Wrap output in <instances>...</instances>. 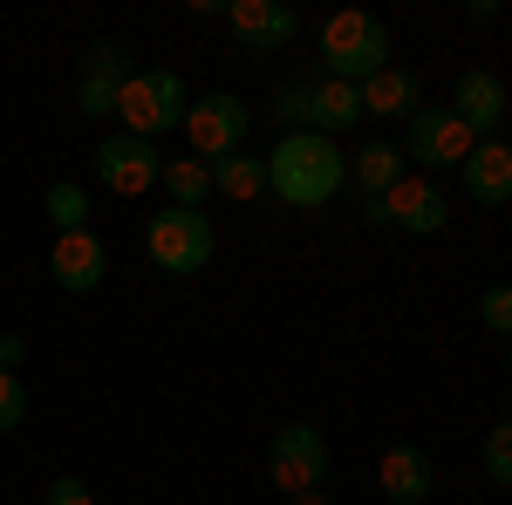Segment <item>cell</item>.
Listing matches in <instances>:
<instances>
[{
  "label": "cell",
  "mask_w": 512,
  "mask_h": 505,
  "mask_svg": "<svg viewBox=\"0 0 512 505\" xmlns=\"http://www.w3.org/2000/svg\"><path fill=\"white\" fill-rule=\"evenodd\" d=\"M294 505H335L328 492H294Z\"/></svg>",
  "instance_id": "obj_28"
},
{
  "label": "cell",
  "mask_w": 512,
  "mask_h": 505,
  "mask_svg": "<svg viewBox=\"0 0 512 505\" xmlns=\"http://www.w3.org/2000/svg\"><path fill=\"white\" fill-rule=\"evenodd\" d=\"M376 485H383V499L390 505H424L437 492V465L424 444H390L383 458H376Z\"/></svg>",
  "instance_id": "obj_12"
},
{
  "label": "cell",
  "mask_w": 512,
  "mask_h": 505,
  "mask_svg": "<svg viewBox=\"0 0 512 505\" xmlns=\"http://www.w3.org/2000/svg\"><path fill=\"white\" fill-rule=\"evenodd\" d=\"M424 110V82L410 76V69H376V76L362 82V117H417Z\"/></svg>",
  "instance_id": "obj_16"
},
{
  "label": "cell",
  "mask_w": 512,
  "mask_h": 505,
  "mask_svg": "<svg viewBox=\"0 0 512 505\" xmlns=\"http://www.w3.org/2000/svg\"><path fill=\"white\" fill-rule=\"evenodd\" d=\"M458 171H465V192L478 205H506L512 198V144H499V137H478Z\"/></svg>",
  "instance_id": "obj_14"
},
{
  "label": "cell",
  "mask_w": 512,
  "mask_h": 505,
  "mask_svg": "<svg viewBox=\"0 0 512 505\" xmlns=\"http://www.w3.org/2000/svg\"><path fill=\"white\" fill-rule=\"evenodd\" d=\"M274 117L287 123V137H294V130H308V82H287V89H274Z\"/></svg>",
  "instance_id": "obj_24"
},
{
  "label": "cell",
  "mask_w": 512,
  "mask_h": 505,
  "mask_svg": "<svg viewBox=\"0 0 512 505\" xmlns=\"http://www.w3.org/2000/svg\"><path fill=\"white\" fill-rule=\"evenodd\" d=\"M144 253H151L164 273H205V267H212V253H219V233H212L205 212L171 205V212H158V219L144 226Z\"/></svg>",
  "instance_id": "obj_5"
},
{
  "label": "cell",
  "mask_w": 512,
  "mask_h": 505,
  "mask_svg": "<svg viewBox=\"0 0 512 505\" xmlns=\"http://www.w3.org/2000/svg\"><path fill=\"white\" fill-rule=\"evenodd\" d=\"M321 69H328V82H355L362 89L376 69H390V28L376 14H362V7L328 14L321 21Z\"/></svg>",
  "instance_id": "obj_2"
},
{
  "label": "cell",
  "mask_w": 512,
  "mask_h": 505,
  "mask_svg": "<svg viewBox=\"0 0 512 505\" xmlns=\"http://www.w3.org/2000/svg\"><path fill=\"white\" fill-rule=\"evenodd\" d=\"M130 76H137V69H130V55H123L117 41H103V48L82 55V82H89V89H110V96H117Z\"/></svg>",
  "instance_id": "obj_20"
},
{
  "label": "cell",
  "mask_w": 512,
  "mask_h": 505,
  "mask_svg": "<svg viewBox=\"0 0 512 505\" xmlns=\"http://www.w3.org/2000/svg\"><path fill=\"white\" fill-rule=\"evenodd\" d=\"M158 178H164L158 144H144V137H130V130H117V137L96 144V185H103L110 198H144Z\"/></svg>",
  "instance_id": "obj_8"
},
{
  "label": "cell",
  "mask_w": 512,
  "mask_h": 505,
  "mask_svg": "<svg viewBox=\"0 0 512 505\" xmlns=\"http://www.w3.org/2000/svg\"><path fill=\"white\" fill-rule=\"evenodd\" d=\"M478 321L512 342V287H485V294H478Z\"/></svg>",
  "instance_id": "obj_23"
},
{
  "label": "cell",
  "mask_w": 512,
  "mask_h": 505,
  "mask_svg": "<svg viewBox=\"0 0 512 505\" xmlns=\"http://www.w3.org/2000/svg\"><path fill=\"white\" fill-rule=\"evenodd\" d=\"M506 369H512V342H506Z\"/></svg>",
  "instance_id": "obj_29"
},
{
  "label": "cell",
  "mask_w": 512,
  "mask_h": 505,
  "mask_svg": "<svg viewBox=\"0 0 512 505\" xmlns=\"http://www.w3.org/2000/svg\"><path fill=\"white\" fill-rule=\"evenodd\" d=\"M212 192H226V198H239V205H253V198L267 192V157H253V151L219 157V164H212Z\"/></svg>",
  "instance_id": "obj_18"
},
{
  "label": "cell",
  "mask_w": 512,
  "mask_h": 505,
  "mask_svg": "<svg viewBox=\"0 0 512 505\" xmlns=\"http://www.w3.org/2000/svg\"><path fill=\"white\" fill-rule=\"evenodd\" d=\"M246 123H253V110H246L239 96H226V89L198 96L192 110H185V137H192V157H198V164H219V157L246 151Z\"/></svg>",
  "instance_id": "obj_7"
},
{
  "label": "cell",
  "mask_w": 512,
  "mask_h": 505,
  "mask_svg": "<svg viewBox=\"0 0 512 505\" xmlns=\"http://www.w3.org/2000/svg\"><path fill=\"white\" fill-rule=\"evenodd\" d=\"M267 192L280 205H294V212H315V205L349 192V157L335 151L328 137H315V130H294L267 157Z\"/></svg>",
  "instance_id": "obj_1"
},
{
  "label": "cell",
  "mask_w": 512,
  "mask_h": 505,
  "mask_svg": "<svg viewBox=\"0 0 512 505\" xmlns=\"http://www.w3.org/2000/svg\"><path fill=\"white\" fill-rule=\"evenodd\" d=\"M21 417H28V383L0 369V437H7V430L21 424Z\"/></svg>",
  "instance_id": "obj_25"
},
{
  "label": "cell",
  "mask_w": 512,
  "mask_h": 505,
  "mask_svg": "<svg viewBox=\"0 0 512 505\" xmlns=\"http://www.w3.org/2000/svg\"><path fill=\"white\" fill-rule=\"evenodd\" d=\"M451 110L465 117L472 137H499V123H506V82L492 76V69H465L458 89H451Z\"/></svg>",
  "instance_id": "obj_13"
},
{
  "label": "cell",
  "mask_w": 512,
  "mask_h": 505,
  "mask_svg": "<svg viewBox=\"0 0 512 505\" xmlns=\"http://www.w3.org/2000/svg\"><path fill=\"white\" fill-rule=\"evenodd\" d=\"M41 505H96V492H89L82 478H69V471H62V478H55V485L41 492Z\"/></svg>",
  "instance_id": "obj_26"
},
{
  "label": "cell",
  "mask_w": 512,
  "mask_h": 505,
  "mask_svg": "<svg viewBox=\"0 0 512 505\" xmlns=\"http://www.w3.org/2000/svg\"><path fill=\"white\" fill-rule=\"evenodd\" d=\"M164 192H171V205H185V212H198L205 198H212V164H198V157H164Z\"/></svg>",
  "instance_id": "obj_19"
},
{
  "label": "cell",
  "mask_w": 512,
  "mask_h": 505,
  "mask_svg": "<svg viewBox=\"0 0 512 505\" xmlns=\"http://www.w3.org/2000/svg\"><path fill=\"white\" fill-rule=\"evenodd\" d=\"M48 219H55V233H82L89 226V192L69 185V178H55L48 185Z\"/></svg>",
  "instance_id": "obj_21"
},
{
  "label": "cell",
  "mask_w": 512,
  "mask_h": 505,
  "mask_svg": "<svg viewBox=\"0 0 512 505\" xmlns=\"http://www.w3.org/2000/svg\"><path fill=\"white\" fill-rule=\"evenodd\" d=\"M185 110H192V96H185L178 69H137V76L117 89L123 130H130V137H144V144H158L164 130H185Z\"/></svg>",
  "instance_id": "obj_3"
},
{
  "label": "cell",
  "mask_w": 512,
  "mask_h": 505,
  "mask_svg": "<svg viewBox=\"0 0 512 505\" xmlns=\"http://www.w3.org/2000/svg\"><path fill=\"white\" fill-rule=\"evenodd\" d=\"M362 219H369V226H396V233L431 239V233H444V226H451V198H444V185H437V178L410 171V178H396L383 198H362Z\"/></svg>",
  "instance_id": "obj_4"
},
{
  "label": "cell",
  "mask_w": 512,
  "mask_h": 505,
  "mask_svg": "<svg viewBox=\"0 0 512 505\" xmlns=\"http://www.w3.org/2000/svg\"><path fill=\"white\" fill-rule=\"evenodd\" d=\"M472 130L458 110H417L410 130H403V164H424V178H437L444 164H465L472 157Z\"/></svg>",
  "instance_id": "obj_9"
},
{
  "label": "cell",
  "mask_w": 512,
  "mask_h": 505,
  "mask_svg": "<svg viewBox=\"0 0 512 505\" xmlns=\"http://www.w3.org/2000/svg\"><path fill=\"white\" fill-rule=\"evenodd\" d=\"M355 123H362V89H355V82H328V76L308 82V130H315V137L335 144Z\"/></svg>",
  "instance_id": "obj_15"
},
{
  "label": "cell",
  "mask_w": 512,
  "mask_h": 505,
  "mask_svg": "<svg viewBox=\"0 0 512 505\" xmlns=\"http://www.w3.org/2000/svg\"><path fill=\"white\" fill-rule=\"evenodd\" d=\"M478 465H485V478H492V485H512V424H492V430H485Z\"/></svg>",
  "instance_id": "obj_22"
},
{
  "label": "cell",
  "mask_w": 512,
  "mask_h": 505,
  "mask_svg": "<svg viewBox=\"0 0 512 505\" xmlns=\"http://www.w3.org/2000/svg\"><path fill=\"white\" fill-rule=\"evenodd\" d=\"M267 471L274 485L294 499V492H321L328 485V437L315 424H280L274 444H267Z\"/></svg>",
  "instance_id": "obj_6"
},
{
  "label": "cell",
  "mask_w": 512,
  "mask_h": 505,
  "mask_svg": "<svg viewBox=\"0 0 512 505\" xmlns=\"http://www.w3.org/2000/svg\"><path fill=\"white\" fill-rule=\"evenodd\" d=\"M226 28L246 55H280L287 41L301 35V21H294V7L287 0H233L226 7Z\"/></svg>",
  "instance_id": "obj_10"
},
{
  "label": "cell",
  "mask_w": 512,
  "mask_h": 505,
  "mask_svg": "<svg viewBox=\"0 0 512 505\" xmlns=\"http://www.w3.org/2000/svg\"><path fill=\"white\" fill-rule=\"evenodd\" d=\"M48 273H55V287L62 294H96L103 287V273H110V246L89 233H55V253H48Z\"/></svg>",
  "instance_id": "obj_11"
},
{
  "label": "cell",
  "mask_w": 512,
  "mask_h": 505,
  "mask_svg": "<svg viewBox=\"0 0 512 505\" xmlns=\"http://www.w3.org/2000/svg\"><path fill=\"white\" fill-rule=\"evenodd\" d=\"M396 178H410V164H403V144H390V137H376V144H362L349 157V185L362 198H383Z\"/></svg>",
  "instance_id": "obj_17"
},
{
  "label": "cell",
  "mask_w": 512,
  "mask_h": 505,
  "mask_svg": "<svg viewBox=\"0 0 512 505\" xmlns=\"http://www.w3.org/2000/svg\"><path fill=\"white\" fill-rule=\"evenodd\" d=\"M21 362H28V342H21V335H0V369L21 376Z\"/></svg>",
  "instance_id": "obj_27"
}]
</instances>
